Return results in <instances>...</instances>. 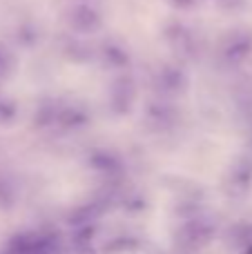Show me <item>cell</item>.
Masks as SVG:
<instances>
[{
    "mask_svg": "<svg viewBox=\"0 0 252 254\" xmlns=\"http://www.w3.org/2000/svg\"><path fill=\"white\" fill-rule=\"evenodd\" d=\"M214 237H217V225L210 219H205L203 214H199L194 219H186L179 225V230L174 232V243H177L179 252L192 254L210 246Z\"/></svg>",
    "mask_w": 252,
    "mask_h": 254,
    "instance_id": "6da1fadb",
    "label": "cell"
},
{
    "mask_svg": "<svg viewBox=\"0 0 252 254\" xmlns=\"http://www.w3.org/2000/svg\"><path fill=\"white\" fill-rule=\"evenodd\" d=\"M61 237L52 230L18 232L7 241L4 254H61Z\"/></svg>",
    "mask_w": 252,
    "mask_h": 254,
    "instance_id": "7a4b0ae2",
    "label": "cell"
},
{
    "mask_svg": "<svg viewBox=\"0 0 252 254\" xmlns=\"http://www.w3.org/2000/svg\"><path fill=\"white\" fill-rule=\"evenodd\" d=\"M67 25L76 34H94L101 27V16L89 4H74L67 11Z\"/></svg>",
    "mask_w": 252,
    "mask_h": 254,
    "instance_id": "3957f363",
    "label": "cell"
},
{
    "mask_svg": "<svg viewBox=\"0 0 252 254\" xmlns=\"http://www.w3.org/2000/svg\"><path fill=\"white\" fill-rule=\"evenodd\" d=\"M252 188V158H241L226 176V192L230 196H244Z\"/></svg>",
    "mask_w": 252,
    "mask_h": 254,
    "instance_id": "277c9868",
    "label": "cell"
},
{
    "mask_svg": "<svg viewBox=\"0 0 252 254\" xmlns=\"http://www.w3.org/2000/svg\"><path fill=\"white\" fill-rule=\"evenodd\" d=\"M134 101H136V85L129 76H121L114 85H112V92H110V103H112V110L116 114H127L132 110Z\"/></svg>",
    "mask_w": 252,
    "mask_h": 254,
    "instance_id": "5b68a950",
    "label": "cell"
},
{
    "mask_svg": "<svg viewBox=\"0 0 252 254\" xmlns=\"http://www.w3.org/2000/svg\"><path fill=\"white\" fill-rule=\"evenodd\" d=\"M89 167L98 174H105L107 179H119L123 174V161L116 156L114 152H107V149H94L87 158Z\"/></svg>",
    "mask_w": 252,
    "mask_h": 254,
    "instance_id": "8992f818",
    "label": "cell"
},
{
    "mask_svg": "<svg viewBox=\"0 0 252 254\" xmlns=\"http://www.w3.org/2000/svg\"><path fill=\"white\" fill-rule=\"evenodd\" d=\"M186 85L188 78L179 67H163L156 74V89L163 96H177V94H181L186 89Z\"/></svg>",
    "mask_w": 252,
    "mask_h": 254,
    "instance_id": "52a82bcc",
    "label": "cell"
},
{
    "mask_svg": "<svg viewBox=\"0 0 252 254\" xmlns=\"http://www.w3.org/2000/svg\"><path fill=\"white\" fill-rule=\"evenodd\" d=\"M252 54V36L232 34L223 45V58L228 63H241Z\"/></svg>",
    "mask_w": 252,
    "mask_h": 254,
    "instance_id": "ba28073f",
    "label": "cell"
},
{
    "mask_svg": "<svg viewBox=\"0 0 252 254\" xmlns=\"http://www.w3.org/2000/svg\"><path fill=\"white\" fill-rule=\"evenodd\" d=\"M89 116L85 110L74 105H58V114H56V125L58 129H78V127L87 125Z\"/></svg>",
    "mask_w": 252,
    "mask_h": 254,
    "instance_id": "9c48e42d",
    "label": "cell"
},
{
    "mask_svg": "<svg viewBox=\"0 0 252 254\" xmlns=\"http://www.w3.org/2000/svg\"><path fill=\"white\" fill-rule=\"evenodd\" d=\"M147 123H152L156 129H168L177 123V110L168 103H152L147 107Z\"/></svg>",
    "mask_w": 252,
    "mask_h": 254,
    "instance_id": "30bf717a",
    "label": "cell"
},
{
    "mask_svg": "<svg viewBox=\"0 0 252 254\" xmlns=\"http://www.w3.org/2000/svg\"><path fill=\"white\" fill-rule=\"evenodd\" d=\"M168 40L170 45H172V49L177 54H181V56H190L192 49H194V38H192V34L186 29V27L181 25H172L168 29Z\"/></svg>",
    "mask_w": 252,
    "mask_h": 254,
    "instance_id": "8fae6325",
    "label": "cell"
},
{
    "mask_svg": "<svg viewBox=\"0 0 252 254\" xmlns=\"http://www.w3.org/2000/svg\"><path fill=\"white\" fill-rule=\"evenodd\" d=\"M94 241H96V225L76 228L71 234V248L76 254H94Z\"/></svg>",
    "mask_w": 252,
    "mask_h": 254,
    "instance_id": "7c38bea8",
    "label": "cell"
},
{
    "mask_svg": "<svg viewBox=\"0 0 252 254\" xmlns=\"http://www.w3.org/2000/svg\"><path fill=\"white\" fill-rule=\"evenodd\" d=\"M141 246L136 237H114L103 246V254H132L141 250Z\"/></svg>",
    "mask_w": 252,
    "mask_h": 254,
    "instance_id": "4fadbf2b",
    "label": "cell"
},
{
    "mask_svg": "<svg viewBox=\"0 0 252 254\" xmlns=\"http://www.w3.org/2000/svg\"><path fill=\"white\" fill-rule=\"evenodd\" d=\"M103 61L107 63L110 67H116V69H123V67L129 65V56L127 52H125L123 47H119V45H105L101 52Z\"/></svg>",
    "mask_w": 252,
    "mask_h": 254,
    "instance_id": "5bb4252c",
    "label": "cell"
},
{
    "mask_svg": "<svg viewBox=\"0 0 252 254\" xmlns=\"http://www.w3.org/2000/svg\"><path fill=\"white\" fill-rule=\"evenodd\" d=\"M228 237H230V243L239 246L244 250L246 246L252 243V223H237L228 230Z\"/></svg>",
    "mask_w": 252,
    "mask_h": 254,
    "instance_id": "9a60e30c",
    "label": "cell"
},
{
    "mask_svg": "<svg viewBox=\"0 0 252 254\" xmlns=\"http://www.w3.org/2000/svg\"><path fill=\"white\" fill-rule=\"evenodd\" d=\"M16 203V188L11 185V181L0 179V207L9 210Z\"/></svg>",
    "mask_w": 252,
    "mask_h": 254,
    "instance_id": "2e32d148",
    "label": "cell"
},
{
    "mask_svg": "<svg viewBox=\"0 0 252 254\" xmlns=\"http://www.w3.org/2000/svg\"><path fill=\"white\" fill-rule=\"evenodd\" d=\"M121 207H123L125 212H143L147 207V203H145V198H141V196H123L121 198Z\"/></svg>",
    "mask_w": 252,
    "mask_h": 254,
    "instance_id": "e0dca14e",
    "label": "cell"
},
{
    "mask_svg": "<svg viewBox=\"0 0 252 254\" xmlns=\"http://www.w3.org/2000/svg\"><path fill=\"white\" fill-rule=\"evenodd\" d=\"M13 71V56L4 47H0V80H4Z\"/></svg>",
    "mask_w": 252,
    "mask_h": 254,
    "instance_id": "ac0fdd59",
    "label": "cell"
},
{
    "mask_svg": "<svg viewBox=\"0 0 252 254\" xmlns=\"http://www.w3.org/2000/svg\"><path fill=\"white\" fill-rule=\"evenodd\" d=\"M16 119V105L11 101L0 98V123H11Z\"/></svg>",
    "mask_w": 252,
    "mask_h": 254,
    "instance_id": "d6986e66",
    "label": "cell"
},
{
    "mask_svg": "<svg viewBox=\"0 0 252 254\" xmlns=\"http://www.w3.org/2000/svg\"><path fill=\"white\" fill-rule=\"evenodd\" d=\"M241 254H252V243H250V246H246L244 250H241Z\"/></svg>",
    "mask_w": 252,
    "mask_h": 254,
    "instance_id": "ffe728a7",
    "label": "cell"
}]
</instances>
